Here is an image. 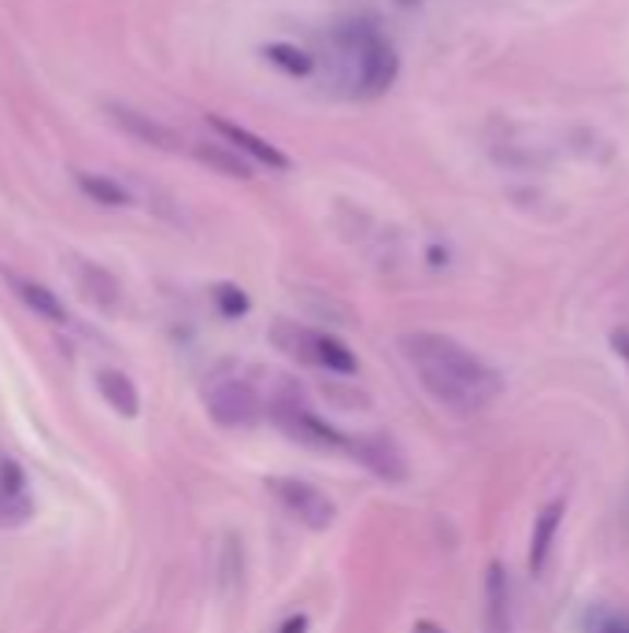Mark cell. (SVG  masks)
Here are the masks:
<instances>
[{"instance_id":"cell-2","label":"cell","mask_w":629,"mask_h":633,"mask_svg":"<svg viewBox=\"0 0 629 633\" xmlns=\"http://www.w3.org/2000/svg\"><path fill=\"white\" fill-rule=\"evenodd\" d=\"M275 341L286 348L289 356L300 359L307 367H318V371L330 375H356L360 371V359L348 345H341L334 334H323V330H307L296 323H278Z\"/></svg>"},{"instance_id":"cell-17","label":"cell","mask_w":629,"mask_h":633,"mask_svg":"<svg viewBox=\"0 0 629 633\" xmlns=\"http://www.w3.org/2000/svg\"><path fill=\"white\" fill-rule=\"evenodd\" d=\"M216 582H219L222 597H237V589L245 586V549H241V541L234 538V533H230L226 544H222V552H219Z\"/></svg>"},{"instance_id":"cell-12","label":"cell","mask_w":629,"mask_h":633,"mask_svg":"<svg viewBox=\"0 0 629 633\" xmlns=\"http://www.w3.org/2000/svg\"><path fill=\"white\" fill-rule=\"evenodd\" d=\"M4 278H8V286H12V294L23 300V304L31 308L34 315L48 319V323H67V308L60 304V297H56L48 286H42V281H34V278L12 275V271H8Z\"/></svg>"},{"instance_id":"cell-22","label":"cell","mask_w":629,"mask_h":633,"mask_svg":"<svg viewBox=\"0 0 629 633\" xmlns=\"http://www.w3.org/2000/svg\"><path fill=\"white\" fill-rule=\"evenodd\" d=\"M411 633H449V630L438 626V622H430V619H419V622L411 626Z\"/></svg>"},{"instance_id":"cell-6","label":"cell","mask_w":629,"mask_h":633,"mask_svg":"<svg viewBox=\"0 0 629 633\" xmlns=\"http://www.w3.org/2000/svg\"><path fill=\"white\" fill-rule=\"evenodd\" d=\"M208 415L219 426H252L264 418V396L241 378H222L205 393Z\"/></svg>"},{"instance_id":"cell-3","label":"cell","mask_w":629,"mask_h":633,"mask_svg":"<svg viewBox=\"0 0 629 633\" xmlns=\"http://www.w3.org/2000/svg\"><path fill=\"white\" fill-rule=\"evenodd\" d=\"M356 53V93L360 96H382L393 90L396 74H400V56L396 48L377 34H366Z\"/></svg>"},{"instance_id":"cell-9","label":"cell","mask_w":629,"mask_h":633,"mask_svg":"<svg viewBox=\"0 0 629 633\" xmlns=\"http://www.w3.org/2000/svg\"><path fill=\"white\" fill-rule=\"evenodd\" d=\"M104 112H108V119L119 126L126 138L149 145V149H178V134H174L171 126H163L160 119H152V115L130 108V104H108Z\"/></svg>"},{"instance_id":"cell-21","label":"cell","mask_w":629,"mask_h":633,"mask_svg":"<svg viewBox=\"0 0 629 633\" xmlns=\"http://www.w3.org/2000/svg\"><path fill=\"white\" fill-rule=\"evenodd\" d=\"M278 633H307V615H289L282 626H278Z\"/></svg>"},{"instance_id":"cell-1","label":"cell","mask_w":629,"mask_h":633,"mask_svg":"<svg viewBox=\"0 0 629 633\" xmlns=\"http://www.w3.org/2000/svg\"><path fill=\"white\" fill-rule=\"evenodd\" d=\"M400 353L419 375L426 393L456 415H478L503 393V378L481 356L463 348L459 341L415 330L400 337Z\"/></svg>"},{"instance_id":"cell-19","label":"cell","mask_w":629,"mask_h":633,"mask_svg":"<svg viewBox=\"0 0 629 633\" xmlns=\"http://www.w3.org/2000/svg\"><path fill=\"white\" fill-rule=\"evenodd\" d=\"M264 56L275 67H282L286 74H293V78H304V74H312V67L315 60L304 53V48H296V45H286V42H278V45H267L264 48Z\"/></svg>"},{"instance_id":"cell-5","label":"cell","mask_w":629,"mask_h":633,"mask_svg":"<svg viewBox=\"0 0 629 633\" xmlns=\"http://www.w3.org/2000/svg\"><path fill=\"white\" fill-rule=\"evenodd\" d=\"M267 490L278 496V504L293 515L296 522L312 526V530H330L337 522V504L318 485L300 479H270Z\"/></svg>"},{"instance_id":"cell-4","label":"cell","mask_w":629,"mask_h":633,"mask_svg":"<svg viewBox=\"0 0 629 633\" xmlns=\"http://www.w3.org/2000/svg\"><path fill=\"white\" fill-rule=\"evenodd\" d=\"M304 393H289V396H278L275 401V418H278V426L289 434V437H296L300 445H312V448H341L345 452V445H348V434L341 430H334L326 418H318L312 407H307L304 401H300Z\"/></svg>"},{"instance_id":"cell-13","label":"cell","mask_w":629,"mask_h":633,"mask_svg":"<svg viewBox=\"0 0 629 633\" xmlns=\"http://www.w3.org/2000/svg\"><path fill=\"white\" fill-rule=\"evenodd\" d=\"M486 626L489 633H511V592L503 563H489L486 571Z\"/></svg>"},{"instance_id":"cell-24","label":"cell","mask_w":629,"mask_h":633,"mask_svg":"<svg viewBox=\"0 0 629 633\" xmlns=\"http://www.w3.org/2000/svg\"><path fill=\"white\" fill-rule=\"evenodd\" d=\"M393 4H400V8H419L422 0H393Z\"/></svg>"},{"instance_id":"cell-18","label":"cell","mask_w":629,"mask_h":633,"mask_svg":"<svg viewBox=\"0 0 629 633\" xmlns=\"http://www.w3.org/2000/svg\"><path fill=\"white\" fill-rule=\"evenodd\" d=\"M74 182H79V189L93 204H101V208H126V204H130V193H126L115 179H108V174L74 171Z\"/></svg>"},{"instance_id":"cell-14","label":"cell","mask_w":629,"mask_h":633,"mask_svg":"<svg viewBox=\"0 0 629 633\" xmlns=\"http://www.w3.org/2000/svg\"><path fill=\"white\" fill-rule=\"evenodd\" d=\"M96 389H101V396H104V401H108L123 418H138V412H141V393H138V385L130 382V375L115 371V367H101V371H96Z\"/></svg>"},{"instance_id":"cell-15","label":"cell","mask_w":629,"mask_h":633,"mask_svg":"<svg viewBox=\"0 0 629 633\" xmlns=\"http://www.w3.org/2000/svg\"><path fill=\"white\" fill-rule=\"evenodd\" d=\"M563 511H567V504L556 500V504H548V508L537 515L534 541H529V574L545 571L548 552H551V544H556V533H559V522H563Z\"/></svg>"},{"instance_id":"cell-23","label":"cell","mask_w":629,"mask_h":633,"mask_svg":"<svg viewBox=\"0 0 629 633\" xmlns=\"http://www.w3.org/2000/svg\"><path fill=\"white\" fill-rule=\"evenodd\" d=\"M599 633H629V619H607Z\"/></svg>"},{"instance_id":"cell-20","label":"cell","mask_w":629,"mask_h":633,"mask_svg":"<svg viewBox=\"0 0 629 633\" xmlns=\"http://www.w3.org/2000/svg\"><path fill=\"white\" fill-rule=\"evenodd\" d=\"M211 297H216V304H219V311L226 319L248 315V297H245V289H241V286H230V281H222V286L211 289Z\"/></svg>"},{"instance_id":"cell-8","label":"cell","mask_w":629,"mask_h":633,"mask_svg":"<svg viewBox=\"0 0 629 633\" xmlns=\"http://www.w3.org/2000/svg\"><path fill=\"white\" fill-rule=\"evenodd\" d=\"M345 452L352 456L356 463H363L366 471H374L377 479L385 482H404L408 479V467H404V456L389 437H348Z\"/></svg>"},{"instance_id":"cell-11","label":"cell","mask_w":629,"mask_h":633,"mask_svg":"<svg viewBox=\"0 0 629 633\" xmlns=\"http://www.w3.org/2000/svg\"><path fill=\"white\" fill-rule=\"evenodd\" d=\"M193 156H197L205 168H211L216 174H226V179H234V182L256 179V163H248L245 156L226 141H193Z\"/></svg>"},{"instance_id":"cell-7","label":"cell","mask_w":629,"mask_h":633,"mask_svg":"<svg viewBox=\"0 0 629 633\" xmlns=\"http://www.w3.org/2000/svg\"><path fill=\"white\" fill-rule=\"evenodd\" d=\"M208 126L226 145H234V149L245 156L248 163H264V168H270V171H289V168H293V160H289L278 145H270L267 138H259V134H252L248 126L230 123V119H222V115H208Z\"/></svg>"},{"instance_id":"cell-10","label":"cell","mask_w":629,"mask_h":633,"mask_svg":"<svg viewBox=\"0 0 629 633\" xmlns=\"http://www.w3.org/2000/svg\"><path fill=\"white\" fill-rule=\"evenodd\" d=\"M34 515L26 496V474L12 456L0 452V526H23Z\"/></svg>"},{"instance_id":"cell-16","label":"cell","mask_w":629,"mask_h":633,"mask_svg":"<svg viewBox=\"0 0 629 633\" xmlns=\"http://www.w3.org/2000/svg\"><path fill=\"white\" fill-rule=\"evenodd\" d=\"M79 286H82V294L90 297L93 304H101L104 311H115V304H119V281H115L104 267H96V263H79Z\"/></svg>"}]
</instances>
